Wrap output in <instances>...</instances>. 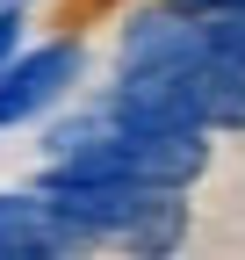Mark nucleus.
I'll use <instances>...</instances> for the list:
<instances>
[{"label":"nucleus","mask_w":245,"mask_h":260,"mask_svg":"<svg viewBox=\"0 0 245 260\" xmlns=\"http://www.w3.org/2000/svg\"><path fill=\"white\" fill-rule=\"evenodd\" d=\"M79 73V51L72 44H58V51H36V58H8L0 65V123H22V116H36L51 109L58 94H65V80Z\"/></svg>","instance_id":"obj_1"},{"label":"nucleus","mask_w":245,"mask_h":260,"mask_svg":"<svg viewBox=\"0 0 245 260\" xmlns=\"http://www.w3.org/2000/svg\"><path fill=\"white\" fill-rule=\"evenodd\" d=\"M65 239V217L36 195H0V253H51Z\"/></svg>","instance_id":"obj_2"},{"label":"nucleus","mask_w":245,"mask_h":260,"mask_svg":"<svg viewBox=\"0 0 245 260\" xmlns=\"http://www.w3.org/2000/svg\"><path fill=\"white\" fill-rule=\"evenodd\" d=\"M15 51H22V15H15V8H0V65H8Z\"/></svg>","instance_id":"obj_3"}]
</instances>
